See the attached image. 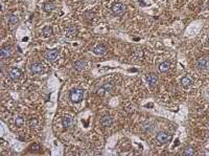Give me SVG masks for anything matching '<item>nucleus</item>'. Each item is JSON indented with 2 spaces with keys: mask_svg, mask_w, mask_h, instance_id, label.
<instances>
[{
  "mask_svg": "<svg viewBox=\"0 0 209 156\" xmlns=\"http://www.w3.org/2000/svg\"><path fill=\"white\" fill-rule=\"evenodd\" d=\"M76 31H77V29H76L75 26H74V25H70V26H68V27L66 28L65 35H66L67 37H73V36H75L76 35Z\"/></svg>",
  "mask_w": 209,
  "mask_h": 156,
  "instance_id": "nucleus-7",
  "label": "nucleus"
},
{
  "mask_svg": "<svg viewBox=\"0 0 209 156\" xmlns=\"http://www.w3.org/2000/svg\"><path fill=\"white\" fill-rule=\"evenodd\" d=\"M100 125L103 127H109L112 125V117L109 115H105L103 119H100Z\"/></svg>",
  "mask_w": 209,
  "mask_h": 156,
  "instance_id": "nucleus-9",
  "label": "nucleus"
},
{
  "mask_svg": "<svg viewBox=\"0 0 209 156\" xmlns=\"http://www.w3.org/2000/svg\"><path fill=\"white\" fill-rule=\"evenodd\" d=\"M84 98V90L81 88H75L69 93V98L72 103H79Z\"/></svg>",
  "mask_w": 209,
  "mask_h": 156,
  "instance_id": "nucleus-1",
  "label": "nucleus"
},
{
  "mask_svg": "<svg viewBox=\"0 0 209 156\" xmlns=\"http://www.w3.org/2000/svg\"><path fill=\"white\" fill-rule=\"evenodd\" d=\"M31 149H33V150H35V151H38L40 149V147H39V145H33V147H31Z\"/></svg>",
  "mask_w": 209,
  "mask_h": 156,
  "instance_id": "nucleus-24",
  "label": "nucleus"
},
{
  "mask_svg": "<svg viewBox=\"0 0 209 156\" xmlns=\"http://www.w3.org/2000/svg\"><path fill=\"white\" fill-rule=\"evenodd\" d=\"M206 61H207V59H205V58L200 59V60H199V61L197 62V67H198V69H201V70L205 69V66H206Z\"/></svg>",
  "mask_w": 209,
  "mask_h": 156,
  "instance_id": "nucleus-14",
  "label": "nucleus"
},
{
  "mask_svg": "<svg viewBox=\"0 0 209 156\" xmlns=\"http://www.w3.org/2000/svg\"><path fill=\"white\" fill-rule=\"evenodd\" d=\"M194 153V148L192 147H188V148H186L184 150V155H192V154Z\"/></svg>",
  "mask_w": 209,
  "mask_h": 156,
  "instance_id": "nucleus-21",
  "label": "nucleus"
},
{
  "mask_svg": "<svg viewBox=\"0 0 209 156\" xmlns=\"http://www.w3.org/2000/svg\"><path fill=\"white\" fill-rule=\"evenodd\" d=\"M53 9H55V4L52 2H47L44 4V9H45L46 12H50Z\"/></svg>",
  "mask_w": 209,
  "mask_h": 156,
  "instance_id": "nucleus-20",
  "label": "nucleus"
},
{
  "mask_svg": "<svg viewBox=\"0 0 209 156\" xmlns=\"http://www.w3.org/2000/svg\"><path fill=\"white\" fill-rule=\"evenodd\" d=\"M62 124H63L64 128H69L72 125V117L69 115H65L62 119Z\"/></svg>",
  "mask_w": 209,
  "mask_h": 156,
  "instance_id": "nucleus-11",
  "label": "nucleus"
},
{
  "mask_svg": "<svg viewBox=\"0 0 209 156\" xmlns=\"http://www.w3.org/2000/svg\"><path fill=\"white\" fill-rule=\"evenodd\" d=\"M112 89V84H110V83H107V84H105V85L103 86V87H100L98 90H97V94L98 95H103L105 94V92H109L110 90Z\"/></svg>",
  "mask_w": 209,
  "mask_h": 156,
  "instance_id": "nucleus-5",
  "label": "nucleus"
},
{
  "mask_svg": "<svg viewBox=\"0 0 209 156\" xmlns=\"http://www.w3.org/2000/svg\"><path fill=\"white\" fill-rule=\"evenodd\" d=\"M42 34L44 37H49V36L52 34L51 27H50V26H46V27H44L42 31Z\"/></svg>",
  "mask_w": 209,
  "mask_h": 156,
  "instance_id": "nucleus-18",
  "label": "nucleus"
},
{
  "mask_svg": "<svg viewBox=\"0 0 209 156\" xmlns=\"http://www.w3.org/2000/svg\"><path fill=\"white\" fill-rule=\"evenodd\" d=\"M170 134H167V133H165V132H160V133H158L157 134V141H159V143H166V141H170Z\"/></svg>",
  "mask_w": 209,
  "mask_h": 156,
  "instance_id": "nucleus-4",
  "label": "nucleus"
},
{
  "mask_svg": "<svg viewBox=\"0 0 209 156\" xmlns=\"http://www.w3.org/2000/svg\"><path fill=\"white\" fill-rule=\"evenodd\" d=\"M29 126H31V127H36V126H38V119H31L29 121Z\"/></svg>",
  "mask_w": 209,
  "mask_h": 156,
  "instance_id": "nucleus-23",
  "label": "nucleus"
},
{
  "mask_svg": "<svg viewBox=\"0 0 209 156\" xmlns=\"http://www.w3.org/2000/svg\"><path fill=\"white\" fill-rule=\"evenodd\" d=\"M181 85L183 86V87H189V86L191 85V79L189 77H184L183 79L181 80Z\"/></svg>",
  "mask_w": 209,
  "mask_h": 156,
  "instance_id": "nucleus-16",
  "label": "nucleus"
},
{
  "mask_svg": "<svg viewBox=\"0 0 209 156\" xmlns=\"http://www.w3.org/2000/svg\"><path fill=\"white\" fill-rule=\"evenodd\" d=\"M11 52H12V50H11V47H4V48H2V50H1V58H7L9 55H11Z\"/></svg>",
  "mask_w": 209,
  "mask_h": 156,
  "instance_id": "nucleus-17",
  "label": "nucleus"
},
{
  "mask_svg": "<svg viewBox=\"0 0 209 156\" xmlns=\"http://www.w3.org/2000/svg\"><path fill=\"white\" fill-rule=\"evenodd\" d=\"M43 66L41 63H33L31 66H30V70L33 71V74H40L43 71Z\"/></svg>",
  "mask_w": 209,
  "mask_h": 156,
  "instance_id": "nucleus-6",
  "label": "nucleus"
},
{
  "mask_svg": "<svg viewBox=\"0 0 209 156\" xmlns=\"http://www.w3.org/2000/svg\"><path fill=\"white\" fill-rule=\"evenodd\" d=\"M205 69H206V70H209V59H207V61H206V66H205Z\"/></svg>",
  "mask_w": 209,
  "mask_h": 156,
  "instance_id": "nucleus-25",
  "label": "nucleus"
},
{
  "mask_svg": "<svg viewBox=\"0 0 209 156\" xmlns=\"http://www.w3.org/2000/svg\"><path fill=\"white\" fill-rule=\"evenodd\" d=\"M86 66V63L84 60H79V61H76L74 64H73V67H74V69H76V70H83L84 68H85Z\"/></svg>",
  "mask_w": 209,
  "mask_h": 156,
  "instance_id": "nucleus-13",
  "label": "nucleus"
},
{
  "mask_svg": "<svg viewBox=\"0 0 209 156\" xmlns=\"http://www.w3.org/2000/svg\"><path fill=\"white\" fill-rule=\"evenodd\" d=\"M15 124H16V126L21 127V126H23V124H24V119H22V117H17L15 121Z\"/></svg>",
  "mask_w": 209,
  "mask_h": 156,
  "instance_id": "nucleus-22",
  "label": "nucleus"
},
{
  "mask_svg": "<svg viewBox=\"0 0 209 156\" xmlns=\"http://www.w3.org/2000/svg\"><path fill=\"white\" fill-rule=\"evenodd\" d=\"M9 76L13 80H18L19 78L21 77V71L18 68H12L9 71Z\"/></svg>",
  "mask_w": 209,
  "mask_h": 156,
  "instance_id": "nucleus-8",
  "label": "nucleus"
},
{
  "mask_svg": "<svg viewBox=\"0 0 209 156\" xmlns=\"http://www.w3.org/2000/svg\"><path fill=\"white\" fill-rule=\"evenodd\" d=\"M208 39H209V38H208Z\"/></svg>",
  "mask_w": 209,
  "mask_h": 156,
  "instance_id": "nucleus-26",
  "label": "nucleus"
},
{
  "mask_svg": "<svg viewBox=\"0 0 209 156\" xmlns=\"http://www.w3.org/2000/svg\"><path fill=\"white\" fill-rule=\"evenodd\" d=\"M146 80H148V82L151 86H156L157 84V76L154 74H150L148 77H146Z\"/></svg>",
  "mask_w": 209,
  "mask_h": 156,
  "instance_id": "nucleus-12",
  "label": "nucleus"
},
{
  "mask_svg": "<svg viewBox=\"0 0 209 156\" xmlns=\"http://www.w3.org/2000/svg\"><path fill=\"white\" fill-rule=\"evenodd\" d=\"M59 56V52L58 49H50V50H47L45 52V58L49 61H55L57 60Z\"/></svg>",
  "mask_w": 209,
  "mask_h": 156,
  "instance_id": "nucleus-3",
  "label": "nucleus"
},
{
  "mask_svg": "<svg viewBox=\"0 0 209 156\" xmlns=\"http://www.w3.org/2000/svg\"><path fill=\"white\" fill-rule=\"evenodd\" d=\"M18 21H19V19H18V17L17 16H15V15H11L9 17V23L11 25H15V24H17L18 23Z\"/></svg>",
  "mask_w": 209,
  "mask_h": 156,
  "instance_id": "nucleus-19",
  "label": "nucleus"
},
{
  "mask_svg": "<svg viewBox=\"0 0 209 156\" xmlns=\"http://www.w3.org/2000/svg\"><path fill=\"white\" fill-rule=\"evenodd\" d=\"M93 52H94V54L97 56H103L106 54L107 48L103 45H97L96 47H94Z\"/></svg>",
  "mask_w": 209,
  "mask_h": 156,
  "instance_id": "nucleus-10",
  "label": "nucleus"
},
{
  "mask_svg": "<svg viewBox=\"0 0 209 156\" xmlns=\"http://www.w3.org/2000/svg\"><path fill=\"white\" fill-rule=\"evenodd\" d=\"M170 69V63L168 62H163L159 65V71L160 72H166Z\"/></svg>",
  "mask_w": 209,
  "mask_h": 156,
  "instance_id": "nucleus-15",
  "label": "nucleus"
},
{
  "mask_svg": "<svg viewBox=\"0 0 209 156\" xmlns=\"http://www.w3.org/2000/svg\"><path fill=\"white\" fill-rule=\"evenodd\" d=\"M112 12L114 15L116 16H121L124 15V12H126V6L120 2H117V3H114L112 6Z\"/></svg>",
  "mask_w": 209,
  "mask_h": 156,
  "instance_id": "nucleus-2",
  "label": "nucleus"
}]
</instances>
